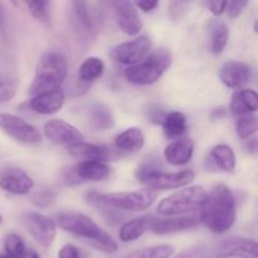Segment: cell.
Listing matches in <instances>:
<instances>
[{"label": "cell", "instance_id": "44", "mask_svg": "<svg viewBox=\"0 0 258 258\" xmlns=\"http://www.w3.org/2000/svg\"><path fill=\"white\" fill-rule=\"evenodd\" d=\"M0 258H13V257L8 256V254H7V253H2V254H0Z\"/></svg>", "mask_w": 258, "mask_h": 258}, {"label": "cell", "instance_id": "29", "mask_svg": "<svg viewBox=\"0 0 258 258\" xmlns=\"http://www.w3.org/2000/svg\"><path fill=\"white\" fill-rule=\"evenodd\" d=\"M91 123L97 131L108 130L113 126V116L110 108L103 103H95L91 107Z\"/></svg>", "mask_w": 258, "mask_h": 258}, {"label": "cell", "instance_id": "20", "mask_svg": "<svg viewBox=\"0 0 258 258\" xmlns=\"http://www.w3.org/2000/svg\"><path fill=\"white\" fill-rule=\"evenodd\" d=\"M73 22L78 34L92 39L96 34V20L85 2H73Z\"/></svg>", "mask_w": 258, "mask_h": 258}, {"label": "cell", "instance_id": "40", "mask_svg": "<svg viewBox=\"0 0 258 258\" xmlns=\"http://www.w3.org/2000/svg\"><path fill=\"white\" fill-rule=\"evenodd\" d=\"M204 5H206V7L208 8L209 10H211L212 14L216 15V17H218V15L223 14V12L226 10L227 2L214 0V2H206V3H204Z\"/></svg>", "mask_w": 258, "mask_h": 258}, {"label": "cell", "instance_id": "24", "mask_svg": "<svg viewBox=\"0 0 258 258\" xmlns=\"http://www.w3.org/2000/svg\"><path fill=\"white\" fill-rule=\"evenodd\" d=\"M115 145L125 153H139L145 145V136L139 127H130L116 136Z\"/></svg>", "mask_w": 258, "mask_h": 258}, {"label": "cell", "instance_id": "30", "mask_svg": "<svg viewBox=\"0 0 258 258\" xmlns=\"http://www.w3.org/2000/svg\"><path fill=\"white\" fill-rule=\"evenodd\" d=\"M174 253V247L170 244H158V246L145 247L138 249L123 258H170Z\"/></svg>", "mask_w": 258, "mask_h": 258}, {"label": "cell", "instance_id": "10", "mask_svg": "<svg viewBox=\"0 0 258 258\" xmlns=\"http://www.w3.org/2000/svg\"><path fill=\"white\" fill-rule=\"evenodd\" d=\"M150 49L151 40L145 35H141L135 39L116 45L111 52V55L117 63L130 67V66L135 64V63L140 62L143 58H145L150 52Z\"/></svg>", "mask_w": 258, "mask_h": 258}, {"label": "cell", "instance_id": "17", "mask_svg": "<svg viewBox=\"0 0 258 258\" xmlns=\"http://www.w3.org/2000/svg\"><path fill=\"white\" fill-rule=\"evenodd\" d=\"M64 98V92L59 88V90L33 96L32 100L29 101V107L40 115H52L62 108Z\"/></svg>", "mask_w": 258, "mask_h": 258}, {"label": "cell", "instance_id": "19", "mask_svg": "<svg viewBox=\"0 0 258 258\" xmlns=\"http://www.w3.org/2000/svg\"><path fill=\"white\" fill-rule=\"evenodd\" d=\"M194 151V143L189 138H180L171 141L164 151L165 160L170 165L181 166L190 161Z\"/></svg>", "mask_w": 258, "mask_h": 258}, {"label": "cell", "instance_id": "41", "mask_svg": "<svg viewBox=\"0 0 258 258\" xmlns=\"http://www.w3.org/2000/svg\"><path fill=\"white\" fill-rule=\"evenodd\" d=\"M134 4H135V7L138 8V9L143 10V12L145 13H151L153 10H155L156 8L159 7V2H148V0H145V2L134 3Z\"/></svg>", "mask_w": 258, "mask_h": 258}, {"label": "cell", "instance_id": "26", "mask_svg": "<svg viewBox=\"0 0 258 258\" xmlns=\"http://www.w3.org/2000/svg\"><path fill=\"white\" fill-rule=\"evenodd\" d=\"M209 38H211V50L214 55L223 53L228 44L229 30L223 22L217 19H211L208 23Z\"/></svg>", "mask_w": 258, "mask_h": 258}, {"label": "cell", "instance_id": "13", "mask_svg": "<svg viewBox=\"0 0 258 258\" xmlns=\"http://www.w3.org/2000/svg\"><path fill=\"white\" fill-rule=\"evenodd\" d=\"M202 223L201 214H189V216L168 217L164 219L154 218L150 226V231L158 236H166V234L178 233V232L188 231L196 228Z\"/></svg>", "mask_w": 258, "mask_h": 258}, {"label": "cell", "instance_id": "27", "mask_svg": "<svg viewBox=\"0 0 258 258\" xmlns=\"http://www.w3.org/2000/svg\"><path fill=\"white\" fill-rule=\"evenodd\" d=\"M161 125H163L165 138L171 139V140L180 139L188 128L185 115L179 112V111H171V112L166 113Z\"/></svg>", "mask_w": 258, "mask_h": 258}, {"label": "cell", "instance_id": "18", "mask_svg": "<svg viewBox=\"0 0 258 258\" xmlns=\"http://www.w3.org/2000/svg\"><path fill=\"white\" fill-rule=\"evenodd\" d=\"M67 151L72 158L81 161H100V163H105V161H107L111 158V151L107 148L101 145H95V144L85 143V141L67 146Z\"/></svg>", "mask_w": 258, "mask_h": 258}, {"label": "cell", "instance_id": "34", "mask_svg": "<svg viewBox=\"0 0 258 258\" xmlns=\"http://www.w3.org/2000/svg\"><path fill=\"white\" fill-rule=\"evenodd\" d=\"M55 194L52 189L47 188V186H40L37 190L33 191L32 201L35 206L38 207H48L54 202Z\"/></svg>", "mask_w": 258, "mask_h": 258}, {"label": "cell", "instance_id": "37", "mask_svg": "<svg viewBox=\"0 0 258 258\" xmlns=\"http://www.w3.org/2000/svg\"><path fill=\"white\" fill-rule=\"evenodd\" d=\"M206 247L203 244H196L179 252L174 258H206Z\"/></svg>", "mask_w": 258, "mask_h": 258}, {"label": "cell", "instance_id": "3", "mask_svg": "<svg viewBox=\"0 0 258 258\" xmlns=\"http://www.w3.org/2000/svg\"><path fill=\"white\" fill-rule=\"evenodd\" d=\"M67 71L68 63L63 53L58 50L45 52L35 67V75L30 86V95L37 96L59 90L67 77Z\"/></svg>", "mask_w": 258, "mask_h": 258}, {"label": "cell", "instance_id": "31", "mask_svg": "<svg viewBox=\"0 0 258 258\" xmlns=\"http://www.w3.org/2000/svg\"><path fill=\"white\" fill-rule=\"evenodd\" d=\"M257 128H258V121L254 115L239 116V118L237 120L236 130H237V134H238V136L242 139V140L251 139V136H253L254 134H256Z\"/></svg>", "mask_w": 258, "mask_h": 258}, {"label": "cell", "instance_id": "11", "mask_svg": "<svg viewBox=\"0 0 258 258\" xmlns=\"http://www.w3.org/2000/svg\"><path fill=\"white\" fill-rule=\"evenodd\" d=\"M43 131L48 140L54 145H72L83 141V135L77 127L60 118L47 121L43 126Z\"/></svg>", "mask_w": 258, "mask_h": 258}, {"label": "cell", "instance_id": "7", "mask_svg": "<svg viewBox=\"0 0 258 258\" xmlns=\"http://www.w3.org/2000/svg\"><path fill=\"white\" fill-rule=\"evenodd\" d=\"M136 178L151 190H169L190 184L196 179V174L190 169L168 173L159 170L154 164L145 163L136 170Z\"/></svg>", "mask_w": 258, "mask_h": 258}, {"label": "cell", "instance_id": "15", "mask_svg": "<svg viewBox=\"0 0 258 258\" xmlns=\"http://www.w3.org/2000/svg\"><path fill=\"white\" fill-rule=\"evenodd\" d=\"M34 186L33 179L19 168L7 169L0 174V188L15 196L29 193Z\"/></svg>", "mask_w": 258, "mask_h": 258}, {"label": "cell", "instance_id": "43", "mask_svg": "<svg viewBox=\"0 0 258 258\" xmlns=\"http://www.w3.org/2000/svg\"><path fill=\"white\" fill-rule=\"evenodd\" d=\"M19 258H40V256L33 249H25Z\"/></svg>", "mask_w": 258, "mask_h": 258}, {"label": "cell", "instance_id": "32", "mask_svg": "<svg viewBox=\"0 0 258 258\" xmlns=\"http://www.w3.org/2000/svg\"><path fill=\"white\" fill-rule=\"evenodd\" d=\"M25 251L24 241L18 234H8L4 241V253L13 258H19Z\"/></svg>", "mask_w": 258, "mask_h": 258}, {"label": "cell", "instance_id": "12", "mask_svg": "<svg viewBox=\"0 0 258 258\" xmlns=\"http://www.w3.org/2000/svg\"><path fill=\"white\" fill-rule=\"evenodd\" d=\"M116 22L123 33L127 35H138L143 30V20L133 2L117 0L112 2Z\"/></svg>", "mask_w": 258, "mask_h": 258}, {"label": "cell", "instance_id": "38", "mask_svg": "<svg viewBox=\"0 0 258 258\" xmlns=\"http://www.w3.org/2000/svg\"><path fill=\"white\" fill-rule=\"evenodd\" d=\"M247 5H248V2H239V0L238 2H227L226 10L228 13V17L232 19L238 18Z\"/></svg>", "mask_w": 258, "mask_h": 258}, {"label": "cell", "instance_id": "6", "mask_svg": "<svg viewBox=\"0 0 258 258\" xmlns=\"http://www.w3.org/2000/svg\"><path fill=\"white\" fill-rule=\"evenodd\" d=\"M87 199H92L97 203L103 204L108 208L126 212H141L146 211L153 206L156 199V191L151 189H141L134 191H120V193L98 194L91 191Z\"/></svg>", "mask_w": 258, "mask_h": 258}, {"label": "cell", "instance_id": "4", "mask_svg": "<svg viewBox=\"0 0 258 258\" xmlns=\"http://www.w3.org/2000/svg\"><path fill=\"white\" fill-rule=\"evenodd\" d=\"M171 60L173 57L168 49H158L146 55L140 62L126 68L123 76L126 81L133 85H153L160 80L165 71L169 70Z\"/></svg>", "mask_w": 258, "mask_h": 258}, {"label": "cell", "instance_id": "39", "mask_svg": "<svg viewBox=\"0 0 258 258\" xmlns=\"http://www.w3.org/2000/svg\"><path fill=\"white\" fill-rule=\"evenodd\" d=\"M58 258H80V249L73 244H64L58 252Z\"/></svg>", "mask_w": 258, "mask_h": 258}, {"label": "cell", "instance_id": "14", "mask_svg": "<svg viewBox=\"0 0 258 258\" xmlns=\"http://www.w3.org/2000/svg\"><path fill=\"white\" fill-rule=\"evenodd\" d=\"M218 253L223 258H257L256 239L244 237H231L222 241Z\"/></svg>", "mask_w": 258, "mask_h": 258}, {"label": "cell", "instance_id": "28", "mask_svg": "<svg viewBox=\"0 0 258 258\" xmlns=\"http://www.w3.org/2000/svg\"><path fill=\"white\" fill-rule=\"evenodd\" d=\"M103 71H105V64H103V60L101 58L88 57L80 66L78 76H80L81 82L91 83L100 78Z\"/></svg>", "mask_w": 258, "mask_h": 258}, {"label": "cell", "instance_id": "35", "mask_svg": "<svg viewBox=\"0 0 258 258\" xmlns=\"http://www.w3.org/2000/svg\"><path fill=\"white\" fill-rule=\"evenodd\" d=\"M189 5L190 3L188 2H171L169 4V14L173 20H179L181 17L185 15V13L188 12Z\"/></svg>", "mask_w": 258, "mask_h": 258}, {"label": "cell", "instance_id": "5", "mask_svg": "<svg viewBox=\"0 0 258 258\" xmlns=\"http://www.w3.org/2000/svg\"><path fill=\"white\" fill-rule=\"evenodd\" d=\"M207 197L208 193L203 186H188L163 199L159 203L156 212L164 217H179L188 213L202 212Z\"/></svg>", "mask_w": 258, "mask_h": 258}, {"label": "cell", "instance_id": "9", "mask_svg": "<svg viewBox=\"0 0 258 258\" xmlns=\"http://www.w3.org/2000/svg\"><path fill=\"white\" fill-rule=\"evenodd\" d=\"M0 130L23 144H38L42 141V136L34 126L12 113H0Z\"/></svg>", "mask_w": 258, "mask_h": 258}, {"label": "cell", "instance_id": "36", "mask_svg": "<svg viewBox=\"0 0 258 258\" xmlns=\"http://www.w3.org/2000/svg\"><path fill=\"white\" fill-rule=\"evenodd\" d=\"M17 93V85L12 81H0V102L10 101Z\"/></svg>", "mask_w": 258, "mask_h": 258}, {"label": "cell", "instance_id": "25", "mask_svg": "<svg viewBox=\"0 0 258 258\" xmlns=\"http://www.w3.org/2000/svg\"><path fill=\"white\" fill-rule=\"evenodd\" d=\"M209 159L216 168L224 173H233L236 169V154L233 149L226 144L214 146L209 154Z\"/></svg>", "mask_w": 258, "mask_h": 258}, {"label": "cell", "instance_id": "22", "mask_svg": "<svg viewBox=\"0 0 258 258\" xmlns=\"http://www.w3.org/2000/svg\"><path fill=\"white\" fill-rule=\"evenodd\" d=\"M73 174L78 180L101 181L111 175V168L100 161H81L73 168Z\"/></svg>", "mask_w": 258, "mask_h": 258}, {"label": "cell", "instance_id": "1", "mask_svg": "<svg viewBox=\"0 0 258 258\" xmlns=\"http://www.w3.org/2000/svg\"><path fill=\"white\" fill-rule=\"evenodd\" d=\"M54 223L72 236L85 239L93 248L103 253L112 254L118 249V244L115 238L86 214L64 212L55 217Z\"/></svg>", "mask_w": 258, "mask_h": 258}, {"label": "cell", "instance_id": "33", "mask_svg": "<svg viewBox=\"0 0 258 258\" xmlns=\"http://www.w3.org/2000/svg\"><path fill=\"white\" fill-rule=\"evenodd\" d=\"M27 7L29 8V12L37 20L43 23L49 22V2H28Z\"/></svg>", "mask_w": 258, "mask_h": 258}, {"label": "cell", "instance_id": "8", "mask_svg": "<svg viewBox=\"0 0 258 258\" xmlns=\"http://www.w3.org/2000/svg\"><path fill=\"white\" fill-rule=\"evenodd\" d=\"M23 224L34 241L43 248H49L57 234L55 223L52 218L35 212L25 213L22 218Z\"/></svg>", "mask_w": 258, "mask_h": 258}, {"label": "cell", "instance_id": "45", "mask_svg": "<svg viewBox=\"0 0 258 258\" xmlns=\"http://www.w3.org/2000/svg\"><path fill=\"white\" fill-rule=\"evenodd\" d=\"M2 223H3V217L0 216V224H2Z\"/></svg>", "mask_w": 258, "mask_h": 258}, {"label": "cell", "instance_id": "2", "mask_svg": "<svg viewBox=\"0 0 258 258\" xmlns=\"http://www.w3.org/2000/svg\"><path fill=\"white\" fill-rule=\"evenodd\" d=\"M201 217L202 223L213 233L228 232L236 221V201L231 189L224 184L214 186L208 193Z\"/></svg>", "mask_w": 258, "mask_h": 258}, {"label": "cell", "instance_id": "23", "mask_svg": "<svg viewBox=\"0 0 258 258\" xmlns=\"http://www.w3.org/2000/svg\"><path fill=\"white\" fill-rule=\"evenodd\" d=\"M154 221V217L151 216H141L138 218H134L131 221L125 222L120 228V239L122 242H133L140 238L148 229H150L151 223Z\"/></svg>", "mask_w": 258, "mask_h": 258}, {"label": "cell", "instance_id": "42", "mask_svg": "<svg viewBox=\"0 0 258 258\" xmlns=\"http://www.w3.org/2000/svg\"><path fill=\"white\" fill-rule=\"evenodd\" d=\"M246 148H247V150L249 151V153H252V154L256 153V151H257V140H256V138L247 139Z\"/></svg>", "mask_w": 258, "mask_h": 258}, {"label": "cell", "instance_id": "21", "mask_svg": "<svg viewBox=\"0 0 258 258\" xmlns=\"http://www.w3.org/2000/svg\"><path fill=\"white\" fill-rule=\"evenodd\" d=\"M229 108L232 113L236 116L252 115L258 108L257 92L251 88H242V90L236 91L232 95Z\"/></svg>", "mask_w": 258, "mask_h": 258}, {"label": "cell", "instance_id": "16", "mask_svg": "<svg viewBox=\"0 0 258 258\" xmlns=\"http://www.w3.org/2000/svg\"><path fill=\"white\" fill-rule=\"evenodd\" d=\"M219 78L227 87L239 88L251 81L252 68L247 63L229 60L219 70Z\"/></svg>", "mask_w": 258, "mask_h": 258}]
</instances>
